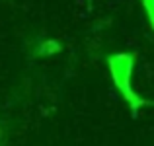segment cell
Returning <instances> with one entry per match:
<instances>
[{
    "label": "cell",
    "mask_w": 154,
    "mask_h": 146,
    "mask_svg": "<svg viewBox=\"0 0 154 146\" xmlns=\"http://www.w3.org/2000/svg\"><path fill=\"white\" fill-rule=\"evenodd\" d=\"M107 66H109V74H111V80L115 84L117 92L127 101L129 109L135 115L143 107H146V105H154V101L140 97L131 86L133 68H135V55L133 53H115V55H109L107 56Z\"/></svg>",
    "instance_id": "1"
},
{
    "label": "cell",
    "mask_w": 154,
    "mask_h": 146,
    "mask_svg": "<svg viewBox=\"0 0 154 146\" xmlns=\"http://www.w3.org/2000/svg\"><path fill=\"white\" fill-rule=\"evenodd\" d=\"M60 51V45L57 41H53V39H47V41L41 43V47H39V55H53V53H59Z\"/></svg>",
    "instance_id": "2"
},
{
    "label": "cell",
    "mask_w": 154,
    "mask_h": 146,
    "mask_svg": "<svg viewBox=\"0 0 154 146\" xmlns=\"http://www.w3.org/2000/svg\"><path fill=\"white\" fill-rule=\"evenodd\" d=\"M143 6L146 10V16H148V22H150V27L154 29V0H143Z\"/></svg>",
    "instance_id": "3"
},
{
    "label": "cell",
    "mask_w": 154,
    "mask_h": 146,
    "mask_svg": "<svg viewBox=\"0 0 154 146\" xmlns=\"http://www.w3.org/2000/svg\"><path fill=\"white\" fill-rule=\"evenodd\" d=\"M88 4H92V0H88Z\"/></svg>",
    "instance_id": "4"
}]
</instances>
